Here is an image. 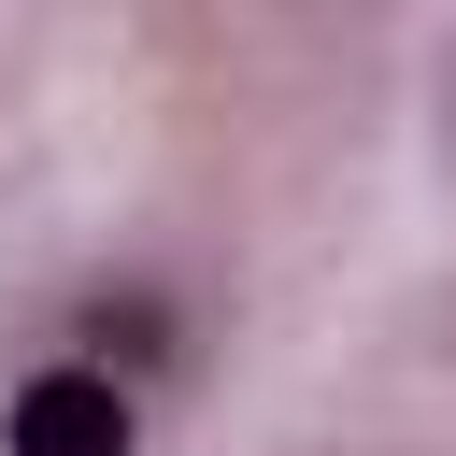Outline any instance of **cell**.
<instances>
[{
  "label": "cell",
  "mask_w": 456,
  "mask_h": 456,
  "mask_svg": "<svg viewBox=\"0 0 456 456\" xmlns=\"http://www.w3.org/2000/svg\"><path fill=\"white\" fill-rule=\"evenodd\" d=\"M128 442H142V399L100 356H43L0 399V456H128Z\"/></svg>",
  "instance_id": "obj_1"
}]
</instances>
